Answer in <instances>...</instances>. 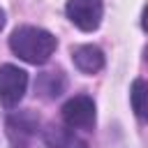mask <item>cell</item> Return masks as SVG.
<instances>
[{
    "mask_svg": "<svg viewBox=\"0 0 148 148\" xmlns=\"http://www.w3.org/2000/svg\"><path fill=\"white\" fill-rule=\"evenodd\" d=\"M132 109L139 118H146V81L136 79L132 83Z\"/></svg>",
    "mask_w": 148,
    "mask_h": 148,
    "instance_id": "cell-9",
    "label": "cell"
},
{
    "mask_svg": "<svg viewBox=\"0 0 148 148\" xmlns=\"http://www.w3.org/2000/svg\"><path fill=\"white\" fill-rule=\"evenodd\" d=\"M67 18L83 32H92L102 23L104 5L102 0H67Z\"/></svg>",
    "mask_w": 148,
    "mask_h": 148,
    "instance_id": "cell-3",
    "label": "cell"
},
{
    "mask_svg": "<svg viewBox=\"0 0 148 148\" xmlns=\"http://www.w3.org/2000/svg\"><path fill=\"white\" fill-rule=\"evenodd\" d=\"M44 141L49 148H88V143L81 136H76L72 127L62 125H49L44 130Z\"/></svg>",
    "mask_w": 148,
    "mask_h": 148,
    "instance_id": "cell-7",
    "label": "cell"
},
{
    "mask_svg": "<svg viewBox=\"0 0 148 148\" xmlns=\"http://www.w3.org/2000/svg\"><path fill=\"white\" fill-rule=\"evenodd\" d=\"M72 60L76 65L79 72L83 74H95L104 67V51L95 44H83V46H76L72 51Z\"/></svg>",
    "mask_w": 148,
    "mask_h": 148,
    "instance_id": "cell-6",
    "label": "cell"
},
{
    "mask_svg": "<svg viewBox=\"0 0 148 148\" xmlns=\"http://www.w3.org/2000/svg\"><path fill=\"white\" fill-rule=\"evenodd\" d=\"M2 28H5V9L0 7V30H2Z\"/></svg>",
    "mask_w": 148,
    "mask_h": 148,
    "instance_id": "cell-10",
    "label": "cell"
},
{
    "mask_svg": "<svg viewBox=\"0 0 148 148\" xmlns=\"http://www.w3.org/2000/svg\"><path fill=\"white\" fill-rule=\"evenodd\" d=\"M58 46V39L37 25H21L12 32L9 37V49L25 62L30 65H44L49 62V58L53 56Z\"/></svg>",
    "mask_w": 148,
    "mask_h": 148,
    "instance_id": "cell-1",
    "label": "cell"
},
{
    "mask_svg": "<svg viewBox=\"0 0 148 148\" xmlns=\"http://www.w3.org/2000/svg\"><path fill=\"white\" fill-rule=\"evenodd\" d=\"M62 120L72 130H92L95 125V102L88 95H76L65 102Z\"/></svg>",
    "mask_w": 148,
    "mask_h": 148,
    "instance_id": "cell-4",
    "label": "cell"
},
{
    "mask_svg": "<svg viewBox=\"0 0 148 148\" xmlns=\"http://www.w3.org/2000/svg\"><path fill=\"white\" fill-rule=\"evenodd\" d=\"M37 90H39L42 97L56 99V97L65 90V79H62V74H60V72H44V74H39V79H37Z\"/></svg>",
    "mask_w": 148,
    "mask_h": 148,
    "instance_id": "cell-8",
    "label": "cell"
},
{
    "mask_svg": "<svg viewBox=\"0 0 148 148\" xmlns=\"http://www.w3.org/2000/svg\"><path fill=\"white\" fill-rule=\"evenodd\" d=\"M28 90V74L16 65H2L0 67V104L5 109L18 106Z\"/></svg>",
    "mask_w": 148,
    "mask_h": 148,
    "instance_id": "cell-2",
    "label": "cell"
},
{
    "mask_svg": "<svg viewBox=\"0 0 148 148\" xmlns=\"http://www.w3.org/2000/svg\"><path fill=\"white\" fill-rule=\"evenodd\" d=\"M37 118L32 113H14L7 118V136H9V143L14 148H25L28 141L32 139V134L37 132Z\"/></svg>",
    "mask_w": 148,
    "mask_h": 148,
    "instance_id": "cell-5",
    "label": "cell"
}]
</instances>
